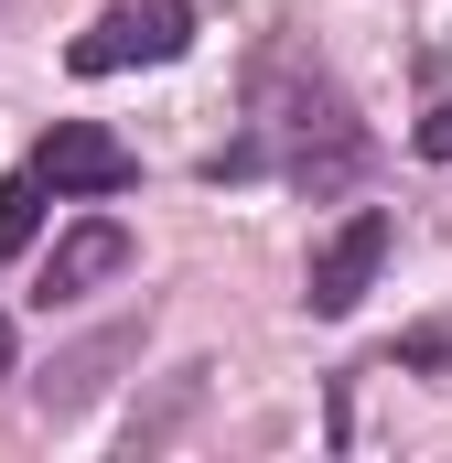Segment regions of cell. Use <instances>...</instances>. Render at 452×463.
I'll use <instances>...</instances> for the list:
<instances>
[{"mask_svg": "<svg viewBox=\"0 0 452 463\" xmlns=\"http://www.w3.org/2000/svg\"><path fill=\"white\" fill-rule=\"evenodd\" d=\"M140 345V335H108V345H87V355H65L54 377H43V410H76V399H98V377H108L118 355Z\"/></svg>", "mask_w": 452, "mask_h": 463, "instance_id": "5", "label": "cell"}, {"mask_svg": "<svg viewBox=\"0 0 452 463\" xmlns=\"http://www.w3.org/2000/svg\"><path fill=\"white\" fill-rule=\"evenodd\" d=\"M0 377H11V324H0Z\"/></svg>", "mask_w": 452, "mask_h": 463, "instance_id": "8", "label": "cell"}, {"mask_svg": "<svg viewBox=\"0 0 452 463\" xmlns=\"http://www.w3.org/2000/svg\"><path fill=\"white\" fill-rule=\"evenodd\" d=\"M33 173H43L54 194H129V184H140L129 140H108L98 118H54V129H43V151H33Z\"/></svg>", "mask_w": 452, "mask_h": 463, "instance_id": "3", "label": "cell"}, {"mask_svg": "<svg viewBox=\"0 0 452 463\" xmlns=\"http://www.w3.org/2000/svg\"><path fill=\"white\" fill-rule=\"evenodd\" d=\"M43 194H54L43 173H11V184H0V259H11V248H33V227H43Z\"/></svg>", "mask_w": 452, "mask_h": 463, "instance_id": "6", "label": "cell"}, {"mask_svg": "<svg viewBox=\"0 0 452 463\" xmlns=\"http://www.w3.org/2000/svg\"><path fill=\"white\" fill-rule=\"evenodd\" d=\"M118 269H129V227H118V216H87V227H65L54 248H43L33 302H43V313H65V302H87V291L118 280Z\"/></svg>", "mask_w": 452, "mask_h": 463, "instance_id": "4", "label": "cell"}, {"mask_svg": "<svg viewBox=\"0 0 452 463\" xmlns=\"http://www.w3.org/2000/svg\"><path fill=\"white\" fill-rule=\"evenodd\" d=\"M420 151H431V162H452V98H442L431 118H420Z\"/></svg>", "mask_w": 452, "mask_h": 463, "instance_id": "7", "label": "cell"}, {"mask_svg": "<svg viewBox=\"0 0 452 463\" xmlns=\"http://www.w3.org/2000/svg\"><path fill=\"white\" fill-rule=\"evenodd\" d=\"M377 269H388V216H377V205H355V216L313 248V291H302V302L334 324V313H355V302L377 291Z\"/></svg>", "mask_w": 452, "mask_h": 463, "instance_id": "2", "label": "cell"}, {"mask_svg": "<svg viewBox=\"0 0 452 463\" xmlns=\"http://www.w3.org/2000/svg\"><path fill=\"white\" fill-rule=\"evenodd\" d=\"M184 43H194V11H184V0H108V11L76 33L65 65H76V76H129V65H173Z\"/></svg>", "mask_w": 452, "mask_h": 463, "instance_id": "1", "label": "cell"}]
</instances>
